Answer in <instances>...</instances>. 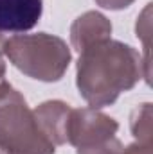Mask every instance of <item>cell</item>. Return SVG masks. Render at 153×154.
Masks as SVG:
<instances>
[{
    "instance_id": "1",
    "label": "cell",
    "mask_w": 153,
    "mask_h": 154,
    "mask_svg": "<svg viewBox=\"0 0 153 154\" xmlns=\"http://www.w3.org/2000/svg\"><path fill=\"white\" fill-rule=\"evenodd\" d=\"M141 77L150 82L144 61L132 45L110 38L79 52L76 86L90 108L99 109L114 104Z\"/></svg>"
},
{
    "instance_id": "2",
    "label": "cell",
    "mask_w": 153,
    "mask_h": 154,
    "mask_svg": "<svg viewBox=\"0 0 153 154\" xmlns=\"http://www.w3.org/2000/svg\"><path fill=\"white\" fill-rule=\"evenodd\" d=\"M4 54L24 75L43 82L60 81L72 61L69 45L47 32L11 36L4 41Z\"/></svg>"
},
{
    "instance_id": "3",
    "label": "cell",
    "mask_w": 153,
    "mask_h": 154,
    "mask_svg": "<svg viewBox=\"0 0 153 154\" xmlns=\"http://www.w3.org/2000/svg\"><path fill=\"white\" fill-rule=\"evenodd\" d=\"M54 151L22 93L9 84L0 95V152L54 154Z\"/></svg>"
},
{
    "instance_id": "4",
    "label": "cell",
    "mask_w": 153,
    "mask_h": 154,
    "mask_svg": "<svg viewBox=\"0 0 153 154\" xmlns=\"http://www.w3.org/2000/svg\"><path fill=\"white\" fill-rule=\"evenodd\" d=\"M119 129L117 120L105 115L96 108H81L70 111L69 129H67V143L79 147L96 145L114 138Z\"/></svg>"
},
{
    "instance_id": "5",
    "label": "cell",
    "mask_w": 153,
    "mask_h": 154,
    "mask_svg": "<svg viewBox=\"0 0 153 154\" xmlns=\"http://www.w3.org/2000/svg\"><path fill=\"white\" fill-rule=\"evenodd\" d=\"M41 13L43 0H0V32L31 31Z\"/></svg>"
},
{
    "instance_id": "6",
    "label": "cell",
    "mask_w": 153,
    "mask_h": 154,
    "mask_svg": "<svg viewBox=\"0 0 153 154\" xmlns=\"http://www.w3.org/2000/svg\"><path fill=\"white\" fill-rule=\"evenodd\" d=\"M70 111L72 108L63 100H45L33 111L38 127L54 147L67 143Z\"/></svg>"
},
{
    "instance_id": "7",
    "label": "cell",
    "mask_w": 153,
    "mask_h": 154,
    "mask_svg": "<svg viewBox=\"0 0 153 154\" xmlns=\"http://www.w3.org/2000/svg\"><path fill=\"white\" fill-rule=\"evenodd\" d=\"M110 36H112L110 20L97 11L83 13L70 25V43L77 52H83L92 45L106 41L110 39Z\"/></svg>"
},
{
    "instance_id": "8",
    "label": "cell",
    "mask_w": 153,
    "mask_h": 154,
    "mask_svg": "<svg viewBox=\"0 0 153 154\" xmlns=\"http://www.w3.org/2000/svg\"><path fill=\"white\" fill-rule=\"evenodd\" d=\"M130 127H132V134L135 136V142H151L153 125L150 102H144L133 109L130 116Z\"/></svg>"
},
{
    "instance_id": "9",
    "label": "cell",
    "mask_w": 153,
    "mask_h": 154,
    "mask_svg": "<svg viewBox=\"0 0 153 154\" xmlns=\"http://www.w3.org/2000/svg\"><path fill=\"white\" fill-rule=\"evenodd\" d=\"M122 143L117 138H110L106 142L96 143V145H88V147H79L77 154H122Z\"/></svg>"
},
{
    "instance_id": "10",
    "label": "cell",
    "mask_w": 153,
    "mask_h": 154,
    "mask_svg": "<svg viewBox=\"0 0 153 154\" xmlns=\"http://www.w3.org/2000/svg\"><path fill=\"white\" fill-rule=\"evenodd\" d=\"M122 154H153L151 142H133L126 149H122Z\"/></svg>"
},
{
    "instance_id": "11",
    "label": "cell",
    "mask_w": 153,
    "mask_h": 154,
    "mask_svg": "<svg viewBox=\"0 0 153 154\" xmlns=\"http://www.w3.org/2000/svg\"><path fill=\"white\" fill-rule=\"evenodd\" d=\"M135 0H96L97 5H101L103 9H110V11H121L126 9L133 4Z\"/></svg>"
},
{
    "instance_id": "12",
    "label": "cell",
    "mask_w": 153,
    "mask_h": 154,
    "mask_svg": "<svg viewBox=\"0 0 153 154\" xmlns=\"http://www.w3.org/2000/svg\"><path fill=\"white\" fill-rule=\"evenodd\" d=\"M4 41H5V39L2 38V34H0V81H4V75H5V61H4Z\"/></svg>"
},
{
    "instance_id": "13",
    "label": "cell",
    "mask_w": 153,
    "mask_h": 154,
    "mask_svg": "<svg viewBox=\"0 0 153 154\" xmlns=\"http://www.w3.org/2000/svg\"><path fill=\"white\" fill-rule=\"evenodd\" d=\"M7 86H9V84H7V82H5V81H0V95H2V93H4V90H5V88H7Z\"/></svg>"
},
{
    "instance_id": "14",
    "label": "cell",
    "mask_w": 153,
    "mask_h": 154,
    "mask_svg": "<svg viewBox=\"0 0 153 154\" xmlns=\"http://www.w3.org/2000/svg\"><path fill=\"white\" fill-rule=\"evenodd\" d=\"M0 154H2V152H0Z\"/></svg>"
}]
</instances>
